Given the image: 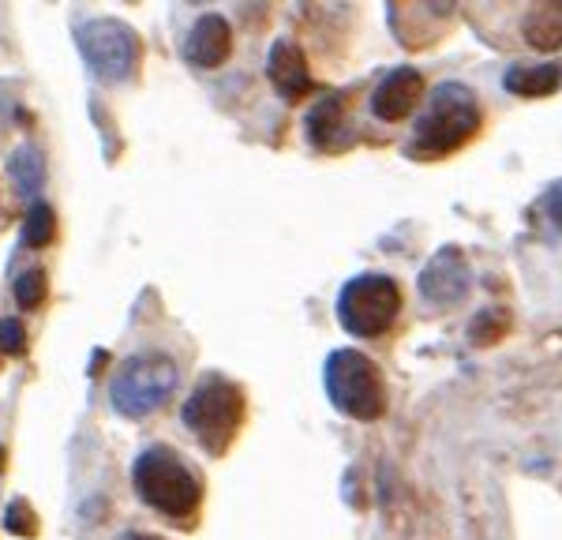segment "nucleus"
Listing matches in <instances>:
<instances>
[{"mask_svg": "<svg viewBox=\"0 0 562 540\" xmlns=\"http://www.w3.org/2000/svg\"><path fill=\"white\" fill-rule=\"evenodd\" d=\"M132 484L147 507L173 521H188L199 510V499H203L199 473L188 462H180V454L169 447L143 450L132 465Z\"/></svg>", "mask_w": 562, "mask_h": 540, "instance_id": "obj_1", "label": "nucleus"}, {"mask_svg": "<svg viewBox=\"0 0 562 540\" xmlns=\"http://www.w3.org/2000/svg\"><path fill=\"white\" fill-rule=\"evenodd\" d=\"M480 128V105L473 90L461 83H439L428 98V110L416 121L409 155L413 158H447Z\"/></svg>", "mask_w": 562, "mask_h": 540, "instance_id": "obj_2", "label": "nucleus"}, {"mask_svg": "<svg viewBox=\"0 0 562 540\" xmlns=\"http://www.w3.org/2000/svg\"><path fill=\"white\" fill-rule=\"evenodd\" d=\"M244 413H248V402H244L240 386L225 380V375H206L188 394L180 420H184V428H192V436L203 443L206 454H225L244 425Z\"/></svg>", "mask_w": 562, "mask_h": 540, "instance_id": "obj_3", "label": "nucleus"}, {"mask_svg": "<svg viewBox=\"0 0 562 540\" xmlns=\"http://www.w3.org/2000/svg\"><path fill=\"white\" fill-rule=\"evenodd\" d=\"M326 394L352 420H379L386 413V383L375 360L360 349H334L326 357Z\"/></svg>", "mask_w": 562, "mask_h": 540, "instance_id": "obj_4", "label": "nucleus"}, {"mask_svg": "<svg viewBox=\"0 0 562 540\" xmlns=\"http://www.w3.org/2000/svg\"><path fill=\"white\" fill-rule=\"evenodd\" d=\"M177 364L161 353H139L116 368L109 383V402L121 417H150L177 391Z\"/></svg>", "mask_w": 562, "mask_h": 540, "instance_id": "obj_5", "label": "nucleus"}, {"mask_svg": "<svg viewBox=\"0 0 562 540\" xmlns=\"http://www.w3.org/2000/svg\"><path fill=\"white\" fill-rule=\"evenodd\" d=\"M402 312V290L386 274H357L338 293V323L357 338H379Z\"/></svg>", "mask_w": 562, "mask_h": 540, "instance_id": "obj_6", "label": "nucleus"}, {"mask_svg": "<svg viewBox=\"0 0 562 540\" xmlns=\"http://www.w3.org/2000/svg\"><path fill=\"white\" fill-rule=\"evenodd\" d=\"M76 45L83 53L98 79L105 83H124L135 76L143 57V45L135 38V31L121 20H90L76 26Z\"/></svg>", "mask_w": 562, "mask_h": 540, "instance_id": "obj_7", "label": "nucleus"}, {"mask_svg": "<svg viewBox=\"0 0 562 540\" xmlns=\"http://www.w3.org/2000/svg\"><path fill=\"white\" fill-rule=\"evenodd\" d=\"M420 293L431 304H454L469 293V267L454 245L439 248L431 256V263L420 270Z\"/></svg>", "mask_w": 562, "mask_h": 540, "instance_id": "obj_8", "label": "nucleus"}, {"mask_svg": "<svg viewBox=\"0 0 562 540\" xmlns=\"http://www.w3.org/2000/svg\"><path fill=\"white\" fill-rule=\"evenodd\" d=\"M267 76L285 102H301L307 90H312V71H307L301 45H293L289 38H278L274 45H270Z\"/></svg>", "mask_w": 562, "mask_h": 540, "instance_id": "obj_9", "label": "nucleus"}, {"mask_svg": "<svg viewBox=\"0 0 562 540\" xmlns=\"http://www.w3.org/2000/svg\"><path fill=\"white\" fill-rule=\"evenodd\" d=\"M424 94V76L416 68H394L371 94V113L379 121H402Z\"/></svg>", "mask_w": 562, "mask_h": 540, "instance_id": "obj_10", "label": "nucleus"}, {"mask_svg": "<svg viewBox=\"0 0 562 540\" xmlns=\"http://www.w3.org/2000/svg\"><path fill=\"white\" fill-rule=\"evenodd\" d=\"M229 49H233V31H229V23H225L222 15H203V20H195V26L188 31V38H184V60H188V65H195V68L225 65Z\"/></svg>", "mask_w": 562, "mask_h": 540, "instance_id": "obj_11", "label": "nucleus"}, {"mask_svg": "<svg viewBox=\"0 0 562 540\" xmlns=\"http://www.w3.org/2000/svg\"><path fill=\"white\" fill-rule=\"evenodd\" d=\"M503 87L521 98H548L562 87L559 65H510L503 76Z\"/></svg>", "mask_w": 562, "mask_h": 540, "instance_id": "obj_12", "label": "nucleus"}, {"mask_svg": "<svg viewBox=\"0 0 562 540\" xmlns=\"http://www.w3.org/2000/svg\"><path fill=\"white\" fill-rule=\"evenodd\" d=\"M341 124H346V110H341V102L338 98H323V102L312 105V113H307V121H304L307 143H312L315 150H330L341 135Z\"/></svg>", "mask_w": 562, "mask_h": 540, "instance_id": "obj_13", "label": "nucleus"}, {"mask_svg": "<svg viewBox=\"0 0 562 540\" xmlns=\"http://www.w3.org/2000/svg\"><path fill=\"white\" fill-rule=\"evenodd\" d=\"M525 31V42L532 49H559L562 45V4H537L521 23Z\"/></svg>", "mask_w": 562, "mask_h": 540, "instance_id": "obj_14", "label": "nucleus"}, {"mask_svg": "<svg viewBox=\"0 0 562 540\" xmlns=\"http://www.w3.org/2000/svg\"><path fill=\"white\" fill-rule=\"evenodd\" d=\"M8 177L15 180V188H20L23 195H34L45 177V161L34 147H20L12 158H8Z\"/></svg>", "mask_w": 562, "mask_h": 540, "instance_id": "obj_15", "label": "nucleus"}, {"mask_svg": "<svg viewBox=\"0 0 562 540\" xmlns=\"http://www.w3.org/2000/svg\"><path fill=\"white\" fill-rule=\"evenodd\" d=\"M53 240H57V214H53V206L34 203L23 222V248H45Z\"/></svg>", "mask_w": 562, "mask_h": 540, "instance_id": "obj_16", "label": "nucleus"}, {"mask_svg": "<svg viewBox=\"0 0 562 540\" xmlns=\"http://www.w3.org/2000/svg\"><path fill=\"white\" fill-rule=\"evenodd\" d=\"M12 293H15V301L23 304V308H42V301H45V293H49V282H45V270H23L20 278H15V285H12Z\"/></svg>", "mask_w": 562, "mask_h": 540, "instance_id": "obj_17", "label": "nucleus"}, {"mask_svg": "<svg viewBox=\"0 0 562 540\" xmlns=\"http://www.w3.org/2000/svg\"><path fill=\"white\" fill-rule=\"evenodd\" d=\"M4 529L15 537H34L38 533V515L26 507V499H15V503H8V510H4Z\"/></svg>", "mask_w": 562, "mask_h": 540, "instance_id": "obj_18", "label": "nucleus"}, {"mask_svg": "<svg viewBox=\"0 0 562 540\" xmlns=\"http://www.w3.org/2000/svg\"><path fill=\"white\" fill-rule=\"evenodd\" d=\"M506 312H480L473 319V327H469V335H473L476 346H487V341L503 338L506 335Z\"/></svg>", "mask_w": 562, "mask_h": 540, "instance_id": "obj_19", "label": "nucleus"}, {"mask_svg": "<svg viewBox=\"0 0 562 540\" xmlns=\"http://www.w3.org/2000/svg\"><path fill=\"white\" fill-rule=\"evenodd\" d=\"M0 349L8 357H20L26 349V327L20 319H0Z\"/></svg>", "mask_w": 562, "mask_h": 540, "instance_id": "obj_20", "label": "nucleus"}, {"mask_svg": "<svg viewBox=\"0 0 562 540\" xmlns=\"http://www.w3.org/2000/svg\"><path fill=\"white\" fill-rule=\"evenodd\" d=\"M540 206H543V214H548V222L562 233V180H555V184L543 192Z\"/></svg>", "mask_w": 562, "mask_h": 540, "instance_id": "obj_21", "label": "nucleus"}, {"mask_svg": "<svg viewBox=\"0 0 562 540\" xmlns=\"http://www.w3.org/2000/svg\"><path fill=\"white\" fill-rule=\"evenodd\" d=\"M4 465H8V450L0 447V473H4Z\"/></svg>", "mask_w": 562, "mask_h": 540, "instance_id": "obj_22", "label": "nucleus"}, {"mask_svg": "<svg viewBox=\"0 0 562 540\" xmlns=\"http://www.w3.org/2000/svg\"><path fill=\"white\" fill-rule=\"evenodd\" d=\"M124 540H158V537H143V533H132V537H124Z\"/></svg>", "mask_w": 562, "mask_h": 540, "instance_id": "obj_23", "label": "nucleus"}]
</instances>
